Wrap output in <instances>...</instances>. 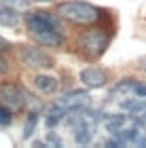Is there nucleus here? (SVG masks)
I'll use <instances>...</instances> for the list:
<instances>
[{
  "instance_id": "obj_1",
  "label": "nucleus",
  "mask_w": 146,
  "mask_h": 148,
  "mask_svg": "<svg viewBox=\"0 0 146 148\" xmlns=\"http://www.w3.org/2000/svg\"><path fill=\"white\" fill-rule=\"evenodd\" d=\"M57 13L74 25H93L102 17H106V11L83 0H64L57 4Z\"/></svg>"
},
{
  "instance_id": "obj_2",
  "label": "nucleus",
  "mask_w": 146,
  "mask_h": 148,
  "mask_svg": "<svg viewBox=\"0 0 146 148\" xmlns=\"http://www.w3.org/2000/svg\"><path fill=\"white\" fill-rule=\"evenodd\" d=\"M110 47V34L104 30H85L78 36V51L87 59H99Z\"/></svg>"
},
{
  "instance_id": "obj_3",
  "label": "nucleus",
  "mask_w": 146,
  "mask_h": 148,
  "mask_svg": "<svg viewBox=\"0 0 146 148\" xmlns=\"http://www.w3.org/2000/svg\"><path fill=\"white\" fill-rule=\"evenodd\" d=\"M62 15L55 11H32L28 17H25V25H28L30 34H38V32H47V30H57L62 32L64 30V23H62Z\"/></svg>"
},
{
  "instance_id": "obj_4",
  "label": "nucleus",
  "mask_w": 146,
  "mask_h": 148,
  "mask_svg": "<svg viewBox=\"0 0 146 148\" xmlns=\"http://www.w3.org/2000/svg\"><path fill=\"white\" fill-rule=\"evenodd\" d=\"M0 102L6 104L11 110H21L28 104H34L36 99L30 91H25L21 85L4 83V85H0Z\"/></svg>"
},
{
  "instance_id": "obj_5",
  "label": "nucleus",
  "mask_w": 146,
  "mask_h": 148,
  "mask_svg": "<svg viewBox=\"0 0 146 148\" xmlns=\"http://www.w3.org/2000/svg\"><path fill=\"white\" fill-rule=\"evenodd\" d=\"M19 62L30 66V68H53L55 66V59H53L47 51L38 49V47H19V53H17Z\"/></svg>"
},
{
  "instance_id": "obj_6",
  "label": "nucleus",
  "mask_w": 146,
  "mask_h": 148,
  "mask_svg": "<svg viewBox=\"0 0 146 148\" xmlns=\"http://www.w3.org/2000/svg\"><path fill=\"white\" fill-rule=\"evenodd\" d=\"M78 78L87 89H99V87H104L108 83V72L104 68H99V66H89V68L81 70Z\"/></svg>"
},
{
  "instance_id": "obj_7",
  "label": "nucleus",
  "mask_w": 146,
  "mask_h": 148,
  "mask_svg": "<svg viewBox=\"0 0 146 148\" xmlns=\"http://www.w3.org/2000/svg\"><path fill=\"white\" fill-rule=\"evenodd\" d=\"M32 36H34V40H36L38 45L51 47V49H59V47L64 45V36H62V32H57V30L38 32V34H32Z\"/></svg>"
},
{
  "instance_id": "obj_8",
  "label": "nucleus",
  "mask_w": 146,
  "mask_h": 148,
  "mask_svg": "<svg viewBox=\"0 0 146 148\" xmlns=\"http://www.w3.org/2000/svg\"><path fill=\"white\" fill-rule=\"evenodd\" d=\"M95 123H91V121H87V123L78 125L74 127V142L81 144V146H87L93 142V136H95Z\"/></svg>"
},
{
  "instance_id": "obj_9",
  "label": "nucleus",
  "mask_w": 146,
  "mask_h": 148,
  "mask_svg": "<svg viewBox=\"0 0 146 148\" xmlns=\"http://www.w3.org/2000/svg\"><path fill=\"white\" fill-rule=\"evenodd\" d=\"M138 85V80L136 78H121V80H117L114 85L110 87V91H108V99H117L119 95H125V93H129V91H134V87Z\"/></svg>"
},
{
  "instance_id": "obj_10",
  "label": "nucleus",
  "mask_w": 146,
  "mask_h": 148,
  "mask_svg": "<svg viewBox=\"0 0 146 148\" xmlns=\"http://www.w3.org/2000/svg\"><path fill=\"white\" fill-rule=\"evenodd\" d=\"M0 25H4V28L19 25V11L9 6V4H4V2H0Z\"/></svg>"
},
{
  "instance_id": "obj_11",
  "label": "nucleus",
  "mask_w": 146,
  "mask_h": 148,
  "mask_svg": "<svg viewBox=\"0 0 146 148\" xmlns=\"http://www.w3.org/2000/svg\"><path fill=\"white\" fill-rule=\"evenodd\" d=\"M34 87L40 93L49 95V93H53V91L57 89V78L49 76V74H38V76H34Z\"/></svg>"
},
{
  "instance_id": "obj_12",
  "label": "nucleus",
  "mask_w": 146,
  "mask_h": 148,
  "mask_svg": "<svg viewBox=\"0 0 146 148\" xmlns=\"http://www.w3.org/2000/svg\"><path fill=\"white\" fill-rule=\"evenodd\" d=\"M125 123H127V114H123V112L108 114V116H106V131H108L110 136H114Z\"/></svg>"
},
{
  "instance_id": "obj_13",
  "label": "nucleus",
  "mask_w": 146,
  "mask_h": 148,
  "mask_svg": "<svg viewBox=\"0 0 146 148\" xmlns=\"http://www.w3.org/2000/svg\"><path fill=\"white\" fill-rule=\"evenodd\" d=\"M36 125H38V112H30L28 119H25V125H23V140H30L32 138Z\"/></svg>"
},
{
  "instance_id": "obj_14",
  "label": "nucleus",
  "mask_w": 146,
  "mask_h": 148,
  "mask_svg": "<svg viewBox=\"0 0 146 148\" xmlns=\"http://www.w3.org/2000/svg\"><path fill=\"white\" fill-rule=\"evenodd\" d=\"M13 123V114H11V108L6 104H2L0 102V125H11Z\"/></svg>"
},
{
  "instance_id": "obj_15",
  "label": "nucleus",
  "mask_w": 146,
  "mask_h": 148,
  "mask_svg": "<svg viewBox=\"0 0 146 148\" xmlns=\"http://www.w3.org/2000/svg\"><path fill=\"white\" fill-rule=\"evenodd\" d=\"M144 110H146V97H138L136 104L131 106V110H129V116H138V114H142Z\"/></svg>"
},
{
  "instance_id": "obj_16",
  "label": "nucleus",
  "mask_w": 146,
  "mask_h": 148,
  "mask_svg": "<svg viewBox=\"0 0 146 148\" xmlns=\"http://www.w3.org/2000/svg\"><path fill=\"white\" fill-rule=\"evenodd\" d=\"M0 2L9 4V6H13V9H17V11H25L32 0H0Z\"/></svg>"
},
{
  "instance_id": "obj_17",
  "label": "nucleus",
  "mask_w": 146,
  "mask_h": 148,
  "mask_svg": "<svg viewBox=\"0 0 146 148\" xmlns=\"http://www.w3.org/2000/svg\"><path fill=\"white\" fill-rule=\"evenodd\" d=\"M47 142H49V144H53V146H62V144H64V142H62V138H57L53 131H49V133H47Z\"/></svg>"
},
{
  "instance_id": "obj_18",
  "label": "nucleus",
  "mask_w": 146,
  "mask_h": 148,
  "mask_svg": "<svg viewBox=\"0 0 146 148\" xmlns=\"http://www.w3.org/2000/svg\"><path fill=\"white\" fill-rule=\"evenodd\" d=\"M134 93L138 97H146V85H142V83H138L136 87H134Z\"/></svg>"
},
{
  "instance_id": "obj_19",
  "label": "nucleus",
  "mask_w": 146,
  "mask_h": 148,
  "mask_svg": "<svg viewBox=\"0 0 146 148\" xmlns=\"http://www.w3.org/2000/svg\"><path fill=\"white\" fill-rule=\"evenodd\" d=\"M136 104V97H129V99H123L121 102V108L123 110H131V106Z\"/></svg>"
},
{
  "instance_id": "obj_20",
  "label": "nucleus",
  "mask_w": 146,
  "mask_h": 148,
  "mask_svg": "<svg viewBox=\"0 0 146 148\" xmlns=\"http://www.w3.org/2000/svg\"><path fill=\"white\" fill-rule=\"evenodd\" d=\"M0 51H11V42L0 36Z\"/></svg>"
},
{
  "instance_id": "obj_21",
  "label": "nucleus",
  "mask_w": 146,
  "mask_h": 148,
  "mask_svg": "<svg viewBox=\"0 0 146 148\" xmlns=\"http://www.w3.org/2000/svg\"><path fill=\"white\" fill-rule=\"evenodd\" d=\"M6 68H9V62H6V59L2 57V53H0V74L6 72Z\"/></svg>"
},
{
  "instance_id": "obj_22",
  "label": "nucleus",
  "mask_w": 146,
  "mask_h": 148,
  "mask_svg": "<svg viewBox=\"0 0 146 148\" xmlns=\"http://www.w3.org/2000/svg\"><path fill=\"white\" fill-rule=\"evenodd\" d=\"M32 146H34V148H45V146H47V140H34Z\"/></svg>"
},
{
  "instance_id": "obj_23",
  "label": "nucleus",
  "mask_w": 146,
  "mask_h": 148,
  "mask_svg": "<svg viewBox=\"0 0 146 148\" xmlns=\"http://www.w3.org/2000/svg\"><path fill=\"white\" fill-rule=\"evenodd\" d=\"M136 144H138V146H142V148H146V136H140V138L136 140Z\"/></svg>"
},
{
  "instance_id": "obj_24",
  "label": "nucleus",
  "mask_w": 146,
  "mask_h": 148,
  "mask_svg": "<svg viewBox=\"0 0 146 148\" xmlns=\"http://www.w3.org/2000/svg\"><path fill=\"white\" fill-rule=\"evenodd\" d=\"M138 66H140V70L146 74V55H144V57H140V64H138Z\"/></svg>"
},
{
  "instance_id": "obj_25",
  "label": "nucleus",
  "mask_w": 146,
  "mask_h": 148,
  "mask_svg": "<svg viewBox=\"0 0 146 148\" xmlns=\"http://www.w3.org/2000/svg\"><path fill=\"white\" fill-rule=\"evenodd\" d=\"M32 2H38V4H40V2H53V0H32Z\"/></svg>"
}]
</instances>
